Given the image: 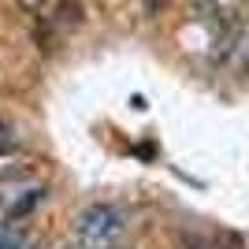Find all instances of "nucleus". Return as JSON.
Returning <instances> with one entry per match:
<instances>
[{"label":"nucleus","mask_w":249,"mask_h":249,"mask_svg":"<svg viewBox=\"0 0 249 249\" xmlns=\"http://www.w3.org/2000/svg\"><path fill=\"white\" fill-rule=\"evenodd\" d=\"M0 249H26V246H22L15 234H8V231H4V234H0Z\"/></svg>","instance_id":"obj_7"},{"label":"nucleus","mask_w":249,"mask_h":249,"mask_svg":"<svg viewBox=\"0 0 249 249\" xmlns=\"http://www.w3.org/2000/svg\"><path fill=\"white\" fill-rule=\"evenodd\" d=\"M126 238V219L115 205H86L74 216V249H119Z\"/></svg>","instance_id":"obj_1"},{"label":"nucleus","mask_w":249,"mask_h":249,"mask_svg":"<svg viewBox=\"0 0 249 249\" xmlns=\"http://www.w3.org/2000/svg\"><path fill=\"white\" fill-rule=\"evenodd\" d=\"M11 149H15V134H11V126L0 119V156L11 153Z\"/></svg>","instance_id":"obj_4"},{"label":"nucleus","mask_w":249,"mask_h":249,"mask_svg":"<svg viewBox=\"0 0 249 249\" xmlns=\"http://www.w3.org/2000/svg\"><path fill=\"white\" fill-rule=\"evenodd\" d=\"M15 4H19V8L26 11V15H37V11L45 8V0H15Z\"/></svg>","instance_id":"obj_6"},{"label":"nucleus","mask_w":249,"mask_h":249,"mask_svg":"<svg viewBox=\"0 0 249 249\" xmlns=\"http://www.w3.org/2000/svg\"><path fill=\"white\" fill-rule=\"evenodd\" d=\"M201 249H246V242H242V234H234V231H216Z\"/></svg>","instance_id":"obj_2"},{"label":"nucleus","mask_w":249,"mask_h":249,"mask_svg":"<svg viewBox=\"0 0 249 249\" xmlns=\"http://www.w3.org/2000/svg\"><path fill=\"white\" fill-rule=\"evenodd\" d=\"M171 0H142V8H145V15H160V11L167 8Z\"/></svg>","instance_id":"obj_5"},{"label":"nucleus","mask_w":249,"mask_h":249,"mask_svg":"<svg viewBox=\"0 0 249 249\" xmlns=\"http://www.w3.org/2000/svg\"><path fill=\"white\" fill-rule=\"evenodd\" d=\"M37 201H41V190H30V194H26V197H22L19 205L11 208V219H19V216H26V212H30V208L37 205Z\"/></svg>","instance_id":"obj_3"}]
</instances>
